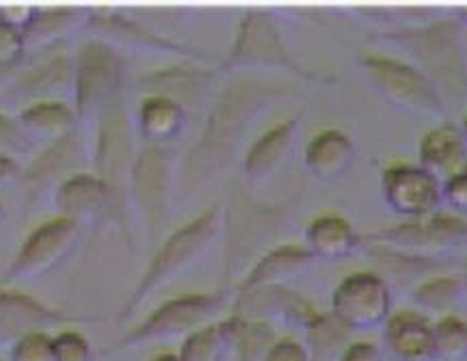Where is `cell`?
<instances>
[{
  "instance_id": "40",
  "label": "cell",
  "mask_w": 467,
  "mask_h": 361,
  "mask_svg": "<svg viewBox=\"0 0 467 361\" xmlns=\"http://www.w3.org/2000/svg\"><path fill=\"white\" fill-rule=\"evenodd\" d=\"M26 59L22 28H17L0 17V63H16Z\"/></svg>"
},
{
  "instance_id": "1",
  "label": "cell",
  "mask_w": 467,
  "mask_h": 361,
  "mask_svg": "<svg viewBox=\"0 0 467 361\" xmlns=\"http://www.w3.org/2000/svg\"><path fill=\"white\" fill-rule=\"evenodd\" d=\"M292 93L290 85L273 80H234L219 91L210 107L206 126L200 139L184 159L180 184L182 195H191L208 184L236 162L243 141L266 110L285 100Z\"/></svg>"
},
{
  "instance_id": "42",
  "label": "cell",
  "mask_w": 467,
  "mask_h": 361,
  "mask_svg": "<svg viewBox=\"0 0 467 361\" xmlns=\"http://www.w3.org/2000/svg\"><path fill=\"white\" fill-rule=\"evenodd\" d=\"M443 201L457 212H467V169L441 184Z\"/></svg>"
},
{
  "instance_id": "20",
  "label": "cell",
  "mask_w": 467,
  "mask_h": 361,
  "mask_svg": "<svg viewBox=\"0 0 467 361\" xmlns=\"http://www.w3.org/2000/svg\"><path fill=\"white\" fill-rule=\"evenodd\" d=\"M299 118H290L266 130L244 154L241 165L243 182L247 186H262L271 182L288 165L299 141Z\"/></svg>"
},
{
  "instance_id": "25",
  "label": "cell",
  "mask_w": 467,
  "mask_h": 361,
  "mask_svg": "<svg viewBox=\"0 0 467 361\" xmlns=\"http://www.w3.org/2000/svg\"><path fill=\"white\" fill-rule=\"evenodd\" d=\"M214 83V72L195 67L192 63H182V66H173L159 72L145 74L139 85L148 96H165L171 100L180 102L189 110L192 104H200L202 98Z\"/></svg>"
},
{
  "instance_id": "45",
  "label": "cell",
  "mask_w": 467,
  "mask_h": 361,
  "mask_svg": "<svg viewBox=\"0 0 467 361\" xmlns=\"http://www.w3.org/2000/svg\"><path fill=\"white\" fill-rule=\"evenodd\" d=\"M25 67H26V59L16 61V63H0V96L9 89L11 83H14Z\"/></svg>"
},
{
  "instance_id": "44",
  "label": "cell",
  "mask_w": 467,
  "mask_h": 361,
  "mask_svg": "<svg viewBox=\"0 0 467 361\" xmlns=\"http://www.w3.org/2000/svg\"><path fill=\"white\" fill-rule=\"evenodd\" d=\"M22 178V167L16 160V156L0 154V189L9 184H17Z\"/></svg>"
},
{
  "instance_id": "10",
  "label": "cell",
  "mask_w": 467,
  "mask_h": 361,
  "mask_svg": "<svg viewBox=\"0 0 467 361\" xmlns=\"http://www.w3.org/2000/svg\"><path fill=\"white\" fill-rule=\"evenodd\" d=\"M83 225L58 214L35 227L9 262L3 275V286L31 282L57 271L83 241Z\"/></svg>"
},
{
  "instance_id": "14",
  "label": "cell",
  "mask_w": 467,
  "mask_h": 361,
  "mask_svg": "<svg viewBox=\"0 0 467 361\" xmlns=\"http://www.w3.org/2000/svg\"><path fill=\"white\" fill-rule=\"evenodd\" d=\"M364 242L385 244L407 253L441 258L443 253L467 249V221L448 214L405 221L400 225L377 230L364 238Z\"/></svg>"
},
{
  "instance_id": "3",
  "label": "cell",
  "mask_w": 467,
  "mask_h": 361,
  "mask_svg": "<svg viewBox=\"0 0 467 361\" xmlns=\"http://www.w3.org/2000/svg\"><path fill=\"white\" fill-rule=\"evenodd\" d=\"M377 37L409 55L411 66L429 76L443 100L467 96V59L459 20H431L394 31L385 28Z\"/></svg>"
},
{
  "instance_id": "6",
  "label": "cell",
  "mask_w": 467,
  "mask_h": 361,
  "mask_svg": "<svg viewBox=\"0 0 467 361\" xmlns=\"http://www.w3.org/2000/svg\"><path fill=\"white\" fill-rule=\"evenodd\" d=\"M227 299H230L227 290L169 299L121 335L119 342L110 346V351H132V348L161 345V342L186 340L195 331L214 323L227 307Z\"/></svg>"
},
{
  "instance_id": "15",
  "label": "cell",
  "mask_w": 467,
  "mask_h": 361,
  "mask_svg": "<svg viewBox=\"0 0 467 361\" xmlns=\"http://www.w3.org/2000/svg\"><path fill=\"white\" fill-rule=\"evenodd\" d=\"M87 159L89 156L85 150V139H80L78 130H74L61 141L46 145L31 160V165L22 169V178L17 184L25 193V200L28 203H37L44 201L46 197H55L58 186L83 173Z\"/></svg>"
},
{
  "instance_id": "50",
  "label": "cell",
  "mask_w": 467,
  "mask_h": 361,
  "mask_svg": "<svg viewBox=\"0 0 467 361\" xmlns=\"http://www.w3.org/2000/svg\"><path fill=\"white\" fill-rule=\"evenodd\" d=\"M465 284H467V266H465Z\"/></svg>"
},
{
  "instance_id": "7",
  "label": "cell",
  "mask_w": 467,
  "mask_h": 361,
  "mask_svg": "<svg viewBox=\"0 0 467 361\" xmlns=\"http://www.w3.org/2000/svg\"><path fill=\"white\" fill-rule=\"evenodd\" d=\"M76 87L74 102L80 126H96L104 110L124 96V57L113 46L89 39L74 57Z\"/></svg>"
},
{
  "instance_id": "48",
  "label": "cell",
  "mask_w": 467,
  "mask_h": 361,
  "mask_svg": "<svg viewBox=\"0 0 467 361\" xmlns=\"http://www.w3.org/2000/svg\"><path fill=\"white\" fill-rule=\"evenodd\" d=\"M459 15L463 17V20H461V22H465V25H467V9H459Z\"/></svg>"
},
{
  "instance_id": "37",
  "label": "cell",
  "mask_w": 467,
  "mask_h": 361,
  "mask_svg": "<svg viewBox=\"0 0 467 361\" xmlns=\"http://www.w3.org/2000/svg\"><path fill=\"white\" fill-rule=\"evenodd\" d=\"M9 361H57L55 342L48 331L22 337L9 348Z\"/></svg>"
},
{
  "instance_id": "27",
  "label": "cell",
  "mask_w": 467,
  "mask_h": 361,
  "mask_svg": "<svg viewBox=\"0 0 467 361\" xmlns=\"http://www.w3.org/2000/svg\"><path fill=\"white\" fill-rule=\"evenodd\" d=\"M306 247L317 255L318 262H336L358 253L364 247V238L358 234L348 219L336 212H327L307 225Z\"/></svg>"
},
{
  "instance_id": "41",
  "label": "cell",
  "mask_w": 467,
  "mask_h": 361,
  "mask_svg": "<svg viewBox=\"0 0 467 361\" xmlns=\"http://www.w3.org/2000/svg\"><path fill=\"white\" fill-rule=\"evenodd\" d=\"M265 361H312L307 346H303L295 337H282L268 348Z\"/></svg>"
},
{
  "instance_id": "32",
  "label": "cell",
  "mask_w": 467,
  "mask_h": 361,
  "mask_svg": "<svg viewBox=\"0 0 467 361\" xmlns=\"http://www.w3.org/2000/svg\"><path fill=\"white\" fill-rule=\"evenodd\" d=\"M368 244L366 252L372 260L379 262L385 271L389 273L394 279H407V282H424V279L443 275L451 264L443 258H429V255H418V253H407L400 249L385 247V244Z\"/></svg>"
},
{
  "instance_id": "8",
  "label": "cell",
  "mask_w": 467,
  "mask_h": 361,
  "mask_svg": "<svg viewBox=\"0 0 467 361\" xmlns=\"http://www.w3.org/2000/svg\"><path fill=\"white\" fill-rule=\"evenodd\" d=\"M137 154H134L132 128L130 119H128L124 96H119L104 110V115L96 124L93 169H96V176L113 193L121 214H126V206L130 203L128 191H130V176Z\"/></svg>"
},
{
  "instance_id": "17",
  "label": "cell",
  "mask_w": 467,
  "mask_h": 361,
  "mask_svg": "<svg viewBox=\"0 0 467 361\" xmlns=\"http://www.w3.org/2000/svg\"><path fill=\"white\" fill-rule=\"evenodd\" d=\"M381 193L389 211L407 221L433 217L443 203L441 182L420 165L385 169Z\"/></svg>"
},
{
  "instance_id": "4",
  "label": "cell",
  "mask_w": 467,
  "mask_h": 361,
  "mask_svg": "<svg viewBox=\"0 0 467 361\" xmlns=\"http://www.w3.org/2000/svg\"><path fill=\"white\" fill-rule=\"evenodd\" d=\"M290 221L285 206H266L255 201L249 191L234 184L223 211L225 279L241 282L266 252L275 247Z\"/></svg>"
},
{
  "instance_id": "29",
  "label": "cell",
  "mask_w": 467,
  "mask_h": 361,
  "mask_svg": "<svg viewBox=\"0 0 467 361\" xmlns=\"http://www.w3.org/2000/svg\"><path fill=\"white\" fill-rule=\"evenodd\" d=\"M89 11L76 7H55V9H33L31 20L22 28L26 55L28 52L46 50L50 46L61 44L78 28H85Z\"/></svg>"
},
{
  "instance_id": "51",
  "label": "cell",
  "mask_w": 467,
  "mask_h": 361,
  "mask_svg": "<svg viewBox=\"0 0 467 361\" xmlns=\"http://www.w3.org/2000/svg\"><path fill=\"white\" fill-rule=\"evenodd\" d=\"M0 361H5V359H3V357H0Z\"/></svg>"
},
{
  "instance_id": "22",
  "label": "cell",
  "mask_w": 467,
  "mask_h": 361,
  "mask_svg": "<svg viewBox=\"0 0 467 361\" xmlns=\"http://www.w3.org/2000/svg\"><path fill=\"white\" fill-rule=\"evenodd\" d=\"M317 255L299 244H277L251 266L236 284V294L266 286H288V282L317 266Z\"/></svg>"
},
{
  "instance_id": "19",
  "label": "cell",
  "mask_w": 467,
  "mask_h": 361,
  "mask_svg": "<svg viewBox=\"0 0 467 361\" xmlns=\"http://www.w3.org/2000/svg\"><path fill=\"white\" fill-rule=\"evenodd\" d=\"M232 316L243 320H262V323H282L292 329H306L320 316L317 307L288 286H266L236 294Z\"/></svg>"
},
{
  "instance_id": "18",
  "label": "cell",
  "mask_w": 467,
  "mask_h": 361,
  "mask_svg": "<svg viewBox=\"0 0 467 361\" xmlns=\"http://www.w3.org/2000/svg\"><path fill=\"white\" fill-rule=\"evenodd\" d=\"M87 316H72L33 296L0 286V351H9L16 342L31 334H42L69 323H89Z\"/></svg>"
},
{
  "instance_id": "2",
  "label": "cell",
  "mask_w": 467,
  "mask_h": 361,
  "mask_svg": "<svg viewBox=\"0 0 467 361\" xmlns=\"http://www.w3.org/2000/svg\"><path fill=\"white\" fill-rule=\"evenodd\" d=\"M221 230H223V211H221V206H213L180 230H175L173 234H169L161 242V247H156L137 288L132 290L124 307L117 314V323H130L148 305L151 296L171 286L191 269H195L197 262L217 242Z\"/></svg>"
},
{
  "instance_id": "24",
  "label": "cell",
  "mask_w": 467,
  "mask_h": 361,
  "mask_svg": "<svg viewBox=\"0 0 467 361\" xmlns=\"http://www.w3.org/2000/svg\"><path fill=\"white\" fill-rule=\"evenodd\" d=\"M383 340L400 361H431L433 320L418 310L394 312L383 325Z\"/></svg>"
},
{
  "instance_id": "38",
  "label": "cell",
  "mask_w": 467,
  "mask_h": 361,
  "mask_svg": "<svg viewBox=\"0 0 467 361\" xmlns=\"http://www.w3.org/2000/svg\"><path fill=\"white\" fill-rule=\"evenodd\" d=\"M35 148V143L25 135L16 115L0 113V154L22 156L28 154Z\"/></svg>"
},
{
  "instance_id": "34",
  "label": "cell",
  "mask_w": 467,
  "mask_h": 361,
  "mask_svg": "<svg viewBox=\"0 0 467 361\" xmlns=\"http://www.w3.org/2000/svg\"><path fill=\"white\" fill-rule=\"evenodd\" d=\"M306 337L312 361H329L331 357L340 359L342 351L348 346L350 331L344 329L331 312H320V316L306 329Z\"/></svg>"
},
{
  "instance_id": "46",
  "label": "cell",
  "mask_w": 467,
  "mask_h": 361,
  "mask_svg": "<svg viewBox=\"0 0 467 361\" xmlns=\"http://www.w3.org/2000/svg\"><path fill=\"white\" fill-rule=\"evenodd\" d=\"M154 361H180V357H178V355H159V357H156Z\"/></svg>"
},
{
  "instance_id": "26",
  "label": "cell",
  "mask_w": 467,
  "mask_h": 361,
  "mask_svg": "<svg viewBox=\"0 0 467 361\" xmlns=\"http://www.w3.org/2000/svg\"><path fill=\"white\" fill-rule=\"evenodd\" d=\"M355 159H358V148H355L353 139L337 128H329V130L318 132L307 143L303 162H306L309 176L320 182H334L350 171Z\"/></svg>"
},
{
  "instance_id": "13",
  "label": "cell",
  "mask_w": 467,
  "mask_h": 361,
  "mask_svg": "<svg viewBox=\"0 0 467 361\" xmlns=\"http://www.w3.org/2000/svg\"><path fill=\"white\" fill-rule=\"evenodd\" d=\"M331 316L350 334L383 327L392 316L389 282L372 271L347 275L331 294Z\"/></svg>"
},
{
  "instance_id": "36",
  "label": "cell",
  "mask_w": 467,
  "mask_h": 361,
  "mask_svg": "<svg viewBox=\"0 0 467 361\" xmlns=\"http://www.w3.org/2000/svg\"><path fill=\"white\" fill-rule=\"evenodd\" d=\"M275 345V329L262 320L238 318V334L234 355L236 361H265L268 348Z\"/></svg>"
},
{
  "instance_id": "28",
  "label": "cell",
  "mask_w": 467,
  "mask_h": 361,
  "mask_svg": "<svg viewBox=\"0 0 467 361\" xmlns=\"http://www.w3.org/2000/svg\"><path fill=\"white\" fill-rule=\"evenodd\" d=\"M186 124H189V110L171 98L148 96L139 107L137 130L145 145L167 148V143L182 137Z\"/></svg>"
},
{
  "instance_id": "47",
  "label": "cell",
  "mask_w": 467,
  "mask_h": 361,
  "mask_svg": "<svg viewBox=\"0 0 467 361\" xmlns=\"http://www.w3.org/2000/svg\"><path fill=\"white\" fill-rule=\"evenodd\" d=\"M461 135H463V139H465V143H467V118L463 119V124H461Z\"/></svg>"
},
{
  "instance_id": "31",
  "label": "cell",
  "mask_w": 467,
  "mask_h": 361,
  "mask_svg": "<svg viewBox=\"0 0 467 361\" xmlns=\"http://www.w3.org/2000/svg\"><path fill=\"white\" fill-rule=\"evenodd\" d=\"M238 334V318L230 316L214 320L206 327L182 340L178 357L180 361H223L234 353Z\"/></svg>"
},
{
  "instance_id": "9",
  "label": "cell",
  "mask_w": 467,
  "mask_h": 361,
  "mask_svg": "<svg viewBox=\"0 0 467 361\" xmlns=\"http://www.w3.org/2000/svg\"><path fill=\"white\" fill-rule=\"evenodd\" d=\"M359 67L385 100L394 107L424 115V118L446 115V100L441 93L431 83L429 76H424L411 63L383 55H361Z\"/></svg>"
},
{
  "instance_id": "30",
  "label": "cell",
  "mask_w": 467,
  "mask_h": 361,
  "mask_svg": "<svg viewBox=\"0 0 467 361\" xmlns=\"http://www.w3.org/2000/svg\"><path fill=\"white\" fill-rule=\"evenodd\" d=\"M25 135L33 143H57L78 130V118L69 102H39L17 110L16 115Z\"/></svg>"
},
{
  "instance_id": "35",
  "label": "cell",
  "mask_w": 467,
  "mask_h": 361,
  "mask_svg": "<svg viewBox=\"0 0 467 361\" xmlns=\"http://www.w3.org/2000/svg\"><path fill=\"white\" fill-rule=\"evenodd\" d=\"M431 361H467V323L463 318L451 314L435 320Z\"/></svg>"
},
{
  "instance_id": "43",
  "label": "cell",
  "mask_w": 467,
  "mask_h": 361,
  "mask_svg": "<svg viewBox=\"0 0 467 361\" xmlns=\"http://www.w3.org/2000/svg\"><path fill=\"white\" fill-rule=\"evenodd\" d=\"M337 361H383V353L375 342L358 340L348 342V346L344 348Z\"/></svg>"
},
{
  "instance_id": "33",
  "label": "cell",
  "mask_w": 467,
  "mask_h": 361,
  "mask_svg": "<svg viewBox=\"0 0 467 361\" xmlns=\"http://www.w3.org/2000/svg\"><path fill=\"white\" fill-rule=\"evenodd\" d=\"M467 284L463 277L457 275H435L424 279L411 290V301L422 314H435V316H451L454 307L465 299Z\"/></svg>"
},
{
  "instance_id": "23",
  "label": "cell",
  "mask_w": 467,
  "mask_h": 361,
  "mask_svg": "<svg viewBox=\"0 0 467 361\" xmlns=\"http://www.w3.org/2000/svg\"><path fill=\"white\" fill-rule=\"evenodd\" d=\"M420 167L431 171L443 184L467 169V143L461 128L454 124H440L422 137L418 148Z\"/></svg>"
},
{
  "instance_id": "11",
  "label": "cell",
  "mask_w": 467,
  "mask_h": 361,
  "mask_svg": "<svg viewBox=\"0 0 467 361\" xmlns=\"http://www.w3.org/2000/svg\"><path fill=\"white\" fill-rule=\"evenodd\" d=\"M171 151L161 145H143L130 176V203L148 227L150 242L156 244L169 221L173 189Z\"/></svg>"
},
{
  "instance_id": "39",
  "label": "cell",
  "mask_w": 467,
  "mask_h": 361,
  "mask_svg": "<svg viewBox=\"0 0 467 361\" xmlns=\"http://www.w3.org/2000/svg\"><path fill=\"white\" fill-rule=\"evenodd\" d=\"M57 361H91V346L78 331L66 329L52 335Z\"/></svg>"
},
{
  "instance_id": "16",
  "label": "cell",
  "mask_w": 467,
  "mask_h": 361,
  "mask_svg": "<svg viewBox=\"0 0 467 361\" xmlns=\"http://www.w3.org/2000/svg\"><path fill=\"white\" fill-rule=\"evenodd\" d=\"M74 57L55 55L22 69L9 89L0 96V102L20 110L39 102H67V98H72L74 102Z\"/></svg>"
},
{
  "instance_id": "49",
  "label": "cell",
  "mask_w": 467,
  "mask_h": 361,
  "mask_svg": "<svg viewBox=\"0 0 467 361\" xmlns=\"http://www.w3.org/2000/svg\"><path fill=\"white\" fill-rule=\"evenodd\" d=\"M0 219H3V206H0Z\"/></svg>"
},
{
  "instance_id": "5",
  "label": "cell",
  "mask_w": 467,
  "mask_h": 361,
  "mask_svg": "<svg viewBox=\"0 0 467 361\" xmlns=\"http://www.w3.org/2000/svg\"><path fill=\"white\" fill-rule=\"evenodd\" d=\"M244 69H279L314 85H329L336 80L334 76L314 72L303 66L285 44L275 15L268 9L255 7L244 11L232 48L221 63V72H244Z\"/></svg>"
},
{
  "instance_id": "12",
  "label": "cell",
  "mask_w": 467,
  "mask_h": 361,
  "mask_svg": "<svg viewBox=\"0 0 467 361\" xmlns=\"http://www.w3.org/2000/svg\"><path fill=\"white\" fill-rule=\"evenodd\" d=\"M85 31L98 42H104L113 48H124L143 55H162L180 57L189 63H208L210 57L206 50L195 48L191 44H182L178 39L161 35L154 28L134 20V17L121 14V11H89L87 15Z\"/></svg>"
},
{
  "instance_id": "21",
  "label": "cell",
  "mask_w": 467,
  "mask_h": 361,
  "mask_svg": "<svg viewBox=\"0 0 467 361\" xmlns=\"http://www.w3.org/2000/svg\"><path fill=\"white\" fill-rule=\"evenodd\" d=\"M58 217L76 221L78 225L98 223L110 211L119 212L113 193L96 173H78L57 189L52 197Z\"/></svg>"
}]
</instances>
